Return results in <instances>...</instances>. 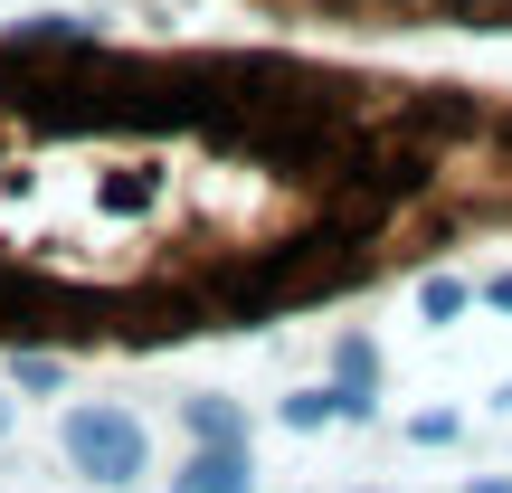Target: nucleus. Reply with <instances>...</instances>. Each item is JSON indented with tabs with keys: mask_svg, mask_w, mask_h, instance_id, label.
<instances>
[{
	"mask_svg": "<svg viewBox=\"0 0 512 493\" xmlns=\"http://www.w3.org/2000/svg\"><path fill=\"white\" fill-rule=\"evenodd\" d=\"M67 456H76V475H95V484H133L143 475V427H133L124 408H67Z\"/></svg>",
	"mask_w": 512,
	"mask_h": 493,
	"instance_id": "nucleus-1",
	"label": "nucleus"
},
{
	"mask_svg": "<svg viewBox=\"0 0 512 493\" xmlns=\"http://www.w3.org/2000/svg\"><path fill=\"white\" fill-rule=\"evenodd\" d=\"M247 484H256L247 446H200V456L171 475V493H247Z\"/></svg>",
	"mask_w": 512,
	"mask_h": 493,
	"instance_id": "nucleus-2",
	"label": "nucleus"
},
{
	"mask_svg": "<svg viewBox=\"0 0 512 493\" xmlns=\"http://www.w3.org/2000/svg\"><path fill=\"white\" fill-rule=\"evenodd\" d=\"M190 446H247V418L228 399H190Z\"/></svg>",
	"mask_w": 512,
	"mask_h": 493,
	"instance_id": "nucleus-3",
	"label": "nucleus"
},
{
	"mask_svg": "<svg viewBox=\"0 0 512 493\" xmlns=\"http://www.w3.org/2000/svg\"><path fill=\"white\" fill-rule=\"evenodd\" d=\"M418 313H427V323H456V313H465V275H427V285H418Z\"/></svg>",
	"mask_w": 512,
	"mask_h": 493,
	"instance_id": "nucleus-4",
	"label": "nucleus"
},
{
	"mask_svg": "<svg viewBox=\"0 0 512 493\" xmlns=\"http://www.w3.org/2000/svg\"><path fill=\"white\" fill-rule=\"evenodd\" d=\"M332 370H342L332 389H361V399H370V370H380V361H370V342H361V332H342V351H332Z\"/></svg>",
	"mask_w": 512,
	"mask_h": 493,
	"instance_id": "nucleus-5",
	"label": "nucleus"
},
{
	"mask_svg": "<svg viewBox=\"0 0 512 493\" xmlns=\"http://www.w3.org/2000/svg\"><path fill=\"white\" fill-rule=\"evenodd\" d=\"M10 370H19V389H57V361H48V351H10Z\"/></svg>",
	"mask_w": 512,
	"mask_h": 493,
	"instance_id": "nucleus-6",
	"label": "nucleus"
},
{
	"mask_svg": "<svg viewBox=\"0 0 512 493\" xmlns=\"http://www.w3.org/2000/svg\"><path fill=\"white\" fill-rule=\"evenodd\" d=\"M484 304H494V313H512V275H494V285H484Z\"/></svg>",
	"mask_w": 512,
	"mask_h": 493,
	"instance_id": "nucleus-7",
	"label": "nucleus"
},
{
	"mask_svg": "<svg viewBox=\"0 0 512 493\" xmlns=\"http://www.w3.org/2000/svg\"><path fill=\"white\" fill-rule=\"evenodd\" d=\"M475 493H512V484H494V475H484V484H475Z\"/></svg>",
	"mask_w": 512,
	"mask_h": 493,
	"instance_id": "nucleus-8",
	"label": "nucleus"
},
{
	"mask_svg": "<svg viewBox=\"0 0 512 493\" xmlns=\"http://www.w3.org/2000/svg\"><path fill=\"white\" fill-rule=\"evenodd\" d=\"M0 437H10V399H0Z\"/></svg>",
	"mask_w": 512,
	"mask_h": 493,
	"instance_id": "nucleus-9",
	"label": "nucleus"
}]
</instances>
